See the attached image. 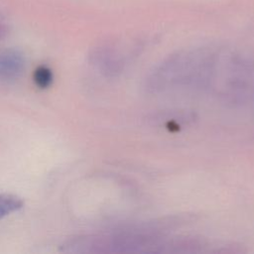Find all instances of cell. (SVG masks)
I'll use <instances>...</instances> for the list:
<instances>
[{
    "mask_svg": "<svg viewBox=\"0 0 254 254\" xmlns=\"http://www.w3.org/2000/svg\"><path fill=\"white\" fill-rule=\"evenodd\" d=\"M217 53L209 50H192L172 55L154 68L146 79L152 92L176 88L206 89Z\"/></svg>",
    "mask_w": 254,
    "mask_h": 254,
    "instance_id": "1",
    "label": "cell"
},
{
    "mask_svg": "<svg viewBox=\"0 0 254 254\" xmlns=\"http://www.w3.org/2000/svg\"><path fill=\"white\" fill-rule=\"evenodd\" d=\"M22 65V58L16 52L0 53V76H15L20 72Z\"/></svg>",
    "mask_w": 254,
    "mask_h": 254,
    "instance_id": "2",
    "label": "cell"
},
{
    "mask_svg": "<svg viewBox=\"0 0 254 254\" xmlns=\"http://www.w3.org/2000/svg\"><path fill=\"white\" fill-rule=\"evenodd\" d=\"M23 205V201L12 194H0V218L13 212Z\"/></svg>",
    "mask_w": 254,
    "mask_h": 254,
    "instance_id": "3",
    "label": "cell"
},
{
    "mask_svg": "<svg viewBox=\"0 0 254 254\" xmlns=\"http://www.w3.org/2000/svg\"><path fill=\"white\" fill-rule=\"evenodd\" d=\"M34 81L41 88L50 86L53 81V74L51 69L46 66H39L34 72Z\"/></svg>",
    "mask_w": 254,
    "mask_h": 254,
    "instance_id": "4",
    "label": "cell"
},
{
    "mask_svg": "<svg viewBox=\"0 0 254 254\" xmlns=\"http://www.w3.org/2000/svg\"><path fill=\"white\" fill-rule=\"evenodd\" d=\"M6 33H7V29H6V27H5L4 25L0 24V39H2L3 37H5Z\"/></svg>",
    "mask_w": 254,
    "mask_h": 254,
    "instance_id": "5",
    "label": "cell"
}]
</instances>
